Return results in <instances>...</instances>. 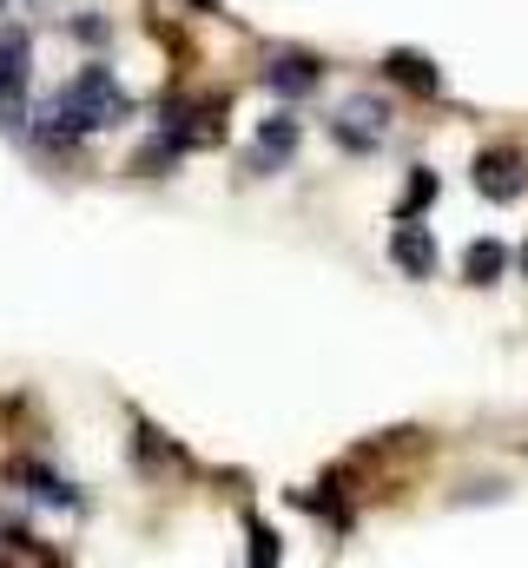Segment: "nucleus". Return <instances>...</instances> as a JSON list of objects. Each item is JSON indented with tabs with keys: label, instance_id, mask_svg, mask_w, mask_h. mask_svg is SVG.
<instances>
[{
	"label": "nucleus",
	"instance_id": "nucleus-1",
	"mask_svg": "<svg viewBox=\"0 0 528 568\" xmlns=\"http://www.w3.org/2000/svg\"><path fill=\"white\" fill-rule=\"evenodd\" d=\"M126 113H132V100L106 80V67H87V73L60 93V106H47V120H53L47 140L60 145L67 133H100V126H120Z\"/></svg>",
	"mask_w": 528,
	"mask_h": 568
},
{
	"label": "nucleus",
	"instance_id": "nucleus-2",
	"mask_svg": "<svg viewBox=\"0 0 528 568\" xmlns=\"http://www.w3.org/2000/svg\"><path fill=\"white\" fill-rule=\"evenodd\" d=\"M27 33L20 27H7L0 33V126H13L20 120V93H27Z\"/></svg>",
	"mask_w": 528,
	"mask_h": 568
},
{
	"label": "nucleus",
	"instance_id": "nucleus-3",
	"mask_svg": "<svg viewBox=\"0 0 528 568\" xmlns=\"http://www.w3.org/2000/svg\"><path fill=\"white\" fill-rule=\"evenodd\" d=\"M476 185H483L496 205H509V199H522L528 172H522V159H516V152H483V159H476Z\"/></svg>",
	"mask_w": 528,
	"mask_h": 568
},
{
	"label": "nucleus",
	"instance_id": "nucleus-4",
	"mask_svg": "<svg viewBox=\"0 0 528 568\" xmlns=\"http://www.w3.org/2000/svg\"><path fill=\"white\" fill-rule=\"evenodd\" d=\"M317 60H304V53H277L271 67H264V87L271 93H284V100H297V93H317Z\"/></svg>",
	"mask_w": 528,
	"mask_h": 568
},
{
	"label": "nucleus",
	"instance_id": "nucleus-5",
	"mask_svg": "<svg viewBox=\"0 0 528 568\" xmlns=\"http://www.w3.org/2000/svg\"><path fill=\"white\" fill-rule=\"evenodd\" d=\"M390 258L403 265V272H409V278H429V272H436V239H429L423 225H396Z\"/></svg>",
	"mask_w": 528,
	"mask_h": 568
},
{
	"label": "nucleus",
	"instance_id": "nucleus-6",
	"mask_svg": "<svg viewBox=\"0 0 528 568\" xmlns=\"http://www.w3.org/2000/svg\"><path fill=\"white\" fill-rule=\"evenodd\" d=\"M337 140L357 145V152H364V145H377V140H384V106H377V100H351V106H344V120H337Z\"/></svg>",
	"mask_w": 528,
	"mask_h": 568
},
{
	"label": "nucleus",
	"instance_id": "nucleus-7",
	"mask_svg": "<svg viewBox=\"0 0 528 568\" xmlns=\"http://www.w3.org/2000/svg\"><path fill=\"white\" fill-rule=\"evenodd\" d=\"M291 152H297V126H291V120H271V126L258 133V152H252V172H271V165H284Z\"/></svg>",
	"mask_w": 528,
	"mask_h": 568
},
{
	"label": "nucleus",
	"instance_id": "nucleus-8",
	"mask_svg": "<svg viewBox=\"0 0 528 568\" xmlns=\"http://www.w3.org/2000/svg\"><path fill=\"white\" fill-rule=\"evenodd\" d=\"M384 67H390V80H403L409 93H436V87H443V73H436L423 53H390Z\"/></svg>",
	"mask_w": 528,
	"mask_h": 568
},
{
	"label": "nucleus",
	"instance_id": "nucleus-9",
	"mask_svg": "<svg viewBox=\"0 0 528 568\" xmlns=\"http://www.w3.org/2000/svg\"><path fill=\"white\" fill-rule=\"evenodd\" d=\"M502 265H509V252H502L496 239L469 245V258H463V272H469V284H496V278H502Z\"/></svg>",
	"mask_w": 528,
	"mask_h": 568
},
{
	"label": "nucleus",
	"instance_id": "nucleus-10",
	"mask_svg": "<svg viewBox=\"0 0 528 568\" xmlns=\"http://www.w3.org/2000/svg\"><path fill=\"white\" fill-rule=\"evenodd\" d=\"M13 476H20V483H33V496H47V503H73V489H67L60 476H47V469H33V463H13Z\"/></svg>",
	"mask_w": 528,
	"mask_h": 568
},
{
	"label": "nucleus",
	"instance_id": "nucleus-11",
	"mask_svg": "<svg viewBox=\"0 0 528 568\" xmlns=\"http://www.w3.org/2000/svg\"><path fill=\"white\" fill-rule=\"evenodd\" d=\"M429 199H436V179H429V172H416V179H409V192H403V219H409L416 205H429Z\"/></svg>",
	"mask_w": 528,
	"mask_h": 568
},
{
	"label": "nucleus",
	"instance_id": "nucleus-12",
	"mask_svg": "<svg viewBox=\"0 0 528 568\" xmlns=\"http://www.w3.org/2000/svg\"><path fill=\"white\" fill-rule=\"evenodd\" d=\"M252 562H277V536L264 523H252Z\"/></svg>",
	"mask_w": 528,
	"mask_h": 568
},
{
	"label": "nucleus",
	"instance_id": "nucleus-13",
	"mask_svg": "<svg viewBox=\"0 0 528 568\" xmlns=\"http://www.w3.org/2000/svg\"><path fill=\"white\" fill-rule=\"evenodd\" d=\"M522 265H528V245H522Z\"/></svg>",
	"mask_w": 528,
	"mask_h": 568
},
{
	"label": "nucleus",
	"instance_id": "nucleus-14",
	"mask_svg": "<svg viewBox=\"0 0 528 568\" xmlns=\"http://www.w3.org/2000/svg\"><path fill=\"white\" fill-rule=\"evenodd\" d=\"M0 7H7V0H0Z\"/></svg>",
	"mask_w": 528,
	"mask_h": 568
}]
</instances>
